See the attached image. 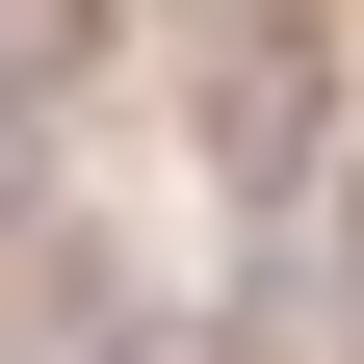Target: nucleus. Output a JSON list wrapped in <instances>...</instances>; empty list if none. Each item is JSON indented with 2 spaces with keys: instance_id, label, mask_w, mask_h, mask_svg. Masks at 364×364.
<instances>
[{
  "instance_id": "obj_1",
  "label": "nucleus",
  "mask_w": 364,
  "mask_h": 364,
  "mask_svg": "<svg viewBox=\"0 0 364 364\" xmlns=\"http://www.w3.org/2000/svg\"><path fill=\"white\" fill-rule=\"evenodd\" d=\"M208 156H235L260 208L312 182V26H235V53H208Z\"/></svg>"
},
{
  "instance_id": "obj_2",
  "label": "nucleus",
  "mask_w": 364,
  "mask_h": 364,
  "mask_svg": "<svg viewBox=\"0 0 364 364\" xmlns=\"http://www.w3.org/2000/svg\"><path fill=\"white\" fill-rule=\"evenodd\" d=\"M338 260H364V182H338Z\"/></svg>"
}]
</instances>
